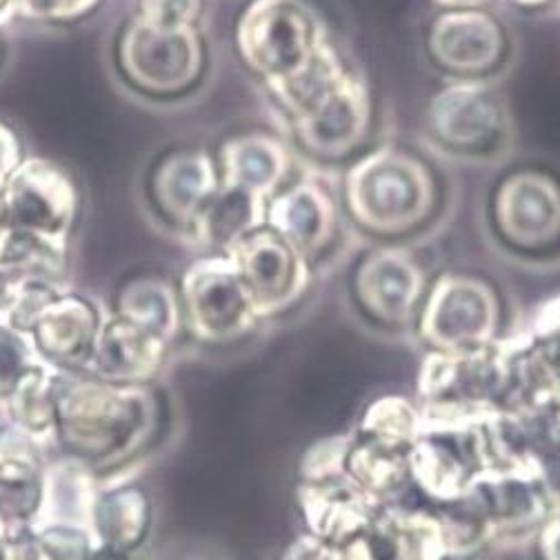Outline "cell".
<instances>
[{"mask_svg":"<svg viewBox=\"0 0 560 560\" xmlns=\"http://www.w3.org/2000/svg\"><path fill=\"white\" fill-rule=\"evenodd\" d=\"M118 60L138 90L167 96L200 79L205 49L196 27H161L136 16L122 30Z\"/></svg>","mask_w":560,"mask_h":560,"instance_id":"obj_5","label":"cell"},{"mask_svg":"<svg viewBox=\"0 0 560 560\" xmlns=\"http://www.w3.org/2000/svg\"><path fill=\"white\" fill-rule=\"evenodd\" d=\"M101 325L85 299L62 294L36 316L30 331L40 357L60 365H81L94 357Z\"/></svg>","mask_w":560,"mask_h":560,"instance_id":"obj_14","label":"cell"},{"mask_svg":"<svg viewBox=\"0 0 560 560\" xmlns=\"http://www.w3.org/2000/svg\"><path fill=\"white\" fill-rule=\"evenodd\" d=\"M16 10H14V0H0V25L8 23L10 16H14Z\"/></svg>","mask_w":560,"mask_h":560,"instance_id":"obj_27","label":"cell"},{"mask_svg":"<svg viewBox=\"0 0 560 560\" xmlns=\"http://www.w3.org/2000/svg\"><path fill=\"white\" fill-rule=\"evenodd\" d=\"M267 205L269 200L258 194L221 183L187 230L198 245L217 247L225 254L241 238L267 223Z\"/></svg>","mask_w":560,"mask_h":560,"instance_id":"obj_17","label":"cell"},{"mask_svg":"<svg viewBox=\"0 0 560 560\" xmlns=\"http://www.w3.org/2000/svg\"><path fill=\"white\" fill-rule=\"evenodd\" d=\"M292 122L299 143L310 154L320 159H342L354 152L370 131V92L354 74L345 72Z\"/></svg>","mask_w":560,"mask_h":560,"instance_id":"obj_11","label":"cell"},{"mask_svg":"<svg viewBox=\"0 0 560 560\" xmlns=\"http://www.w3.org/2000/svg\"><path fill=\"white\" fill-rule=\"evenodd\" d=\"M202 0H138V16L161 27H196Z\"/></svg>","mask_w":560,"mask_h":560,"instance_id":"obj_22","label":"cell"},{"mask_svg":"<svg viewBox=\"0 0 560 560\" xmlns=\"http://www.w3.org/2000/svg\"><path fill=\"white\" fill-rule=\"evenodd\" d=\"M10 299H12V278L5 273L3 267H0V312L10 305Z\"/></svg>","mask_w":560,"mask_h":560,"instance_id":"obj_25","label":"cell"},{"mask_svg":"<svg viewBox=\"0 0 560 560\" xmlns=\"http://www.w3.org/2000/svg\"><path fill=\"white\" fill-rule=\"evenodd\" d=\"M292 167V156L278 138L267 133L236 136L221 150V183L262 198L276 196Z\"/></svg>","mask_w":560,"mask_h":560,"instance_id":"obj_16","label":"cell"},{"mask_svg":"<svg viewBox=\"0 0 560 560\" xmlns=\"http://www.w3.org/2000/svg\"><path fill=\"white\" fill-rule=\"evenodd\" d=\"M436 180L430 167L396 148L363 156L345 178V200L352 219L381 236L409 234L436 209Z\"/></svg>","mask_w":560,"mask_h":560,"instance_id":"obj_1","label":"cell"},{"mask_svg":"<svg viewBox=\"0 0 560 560\" xmlns=\"http://www.w3.org/2000/svg\"><path fill=\"white\" fill-rule=\"evenodd\" d=\"M443 10H467V8H485L489 0H434Z\"/></svg>","mask_w":560,"mask_h":560,"instance_id":"obj_24","label":"cell"},{"mask_svg":"<svg viewBox=\"0 0 560 560\" xmlns=\"http://www.w3.org/2000/svg\"><path fill=\"white\" fill-rule=\"evenodd\" d=\"M428 54L456 81H485L510 58V32L485 8L443 10L428 32Z\"/></svg>","mask_w":560,"mask_h":560,"instance_id":"obj_7","label":"cell"},{"mask_svg":"<svg viewBox=\"0 0 560 560\" xmlns=\"http://www.w3.org/2000/svg\"><path fill=\"white\" fill-rule=\"evenodd\" d=\"M118 316L170 340L180 325V301L161 278H136L118 294Z\"/></svg>","mask_w":560,"mask_h":560,"instance_id":"obj_19","label":"cell"},{"mask_svg":"<svg viewBox=\"0 0 560 560\" xmlns=\"http://www.w3.org/2000/svg\"><path fill=\"white\" fill-rule=\"evenodd\" d=\"M236 45L269 90L305 72L329 40L305 0H252L238 19Z\"/></svg>","mask_w":560,"mask_h":560,"instance_id":"obj_2","label":"cell"},{"mask_svg":"<svg viewBox=\"0 0 560 560\" xmlns=\"http://www.w3.org/2000/svg\"><path fill=\"white\" fill-rule=\"evenodd\" d=\"M492 228L514 252L551 249L560 243V183L538 170L508 174L492 196Z\"/></svg>","mask_w":560,"mask_h":560,"instance_id":"obj_8","label":"cell"},{"mask_svg":"<svg viewBox=\"0 0 560 560\" xmlns=\"http://www.w3.org/2000/svg\"><path fill=\"white\" fill-rule=\"evenodd\" d=\"M79 214V189L69 174L45 159H27L0 196V230L65 247Z\"/></svg>","mask_w":560,"mask_h":560,"instance_id":"obj_4","label":"cell"},{"mask_svg":"<svg viewBox=\"0 0 560 560\" xmlns=\"http://www.w3.org/2000/svg\"><path fill=\"white\" fill-rule=\"evenodd\" d=\"M510 3L521 10H545V8L553 5L556 0H510Z\"/></svg>","mask_w":560,"mask_h":560,"instance_id":"obj_26","label":"cell"},{"mask_svg":"<svg viewBox=\"0 0 560 560\" xmlns=\"http://www.w3.org/2000/svg\"><path fill=\"white\" fill-rule=\"evenodd\" d=\"M265 225L288 238L303 256H316L336 232L334 198L323 185L301 180L269 198Z\"/></svg>","mask_w":560,"mask_h":560,"instance_id":"obj_13","label":"cell"},{"mask_svg":"<svg viewBox=\"0 0 560 560\" xmlns=\"http://www.w3.org/2000/svg\"><path fill=\"white\" fill-rule=\"evenodd\" d=\"M499 301L471 276H443L420 312V331L445 352H474L494 336Z\"/></svg>","mask_w":560,"mask_h":560,"instance_id":"obj_9","label":"cell"},{"mask_svg":"<svg viewBox=\"0 0 560 560\" xmlns=\"http://www.w3.org/2000/svg\"><path fill=\"white\" fill-rule=\"evenodd\" d=\"M219 187V170L205 152H178L167 156L152 180L154 200L161 212L185 228Z\"/></svg>","mask_w":560,"mask_h":560,"instance_id":"obj_15","label":"cell"},{"mask_svg":"<svg viewBox=\"0 0 560 560\" xmlns=\"http://www.w3.org/2000/svg\"><path fill=\"white\" fill-rule=\"evenodd\" d=\"M225 254L238 265L260 316L285 312L310 288V258L267 225L241 238Z\"/></svg>","mask_w":560,"mask_h":560,"instance_id":"obj_10","label":"cell"},{"mask_svg":"<svg viewBox=\"0 0 560 560\" xmlns=\"http://www.w3.org/2000/svg\"><path fill=\"white\" fill-rule=\"evenodd\" d=\"M101 0H14L19 16L38 23L79 21L94 12Z\"/></svg>","mask_w":560,"mask_h":560,"instance_id":"obj_21","label":"cell"},{"mask_svg":"<svg viewBox=\"0 0 560 560\" xmlns=\"http://www.w3.org/2000/svg\"><path fill=\"white\" fill-rule=\"evenodd\" d=\"M40 352L30 329L21 327L8 307L0 312V392L16 389L38 368Z\"/></svg>","mask_w":560,"mask_h":560,"instance_id":"obj_20","label":"cell"},{"mask_svg":"<svg viewBox=\"0 0 560 560\" xmlns=\"http://www.w3.org/2000/svg\"><path fill=\"white\" fill-rule=\"evenodd\" d=\"M165 354V340L150 329L140 327L122 316L101 325L94 347V368L116 381L145 378L152 374Z\"/></svg>","mask_w":560,"mask_h":560,"instance_id":"obj_18","label":"cell"},{"mask_svg":"<svg viewBox=\"0 0 560 560\" xmlns=\"http://www.w3.org/2000/svg\"><path fill=\"white\" fill-rule=\"evenodd\" d=\"M180 303L191 331L209 342L247 334L260 318L238 265L228 256H205L183 276Z\"/></svg>","mask_w":560,"mask_h":560,"instance_id":"obj_6","label":"cell"},{"mask_svg":"<svg viewBox=\"0 0 560 560\" xmlns=\"http://www.w3.org/2000/svg\"><path fill=\"white\" fill-rule=\"evenodd\" d=\"M23 163L21 140L12 127L0 122V196H3L10 178Z\"/></svg>","mask_w":560,"mask_h":560,"instance_id":"obj_23","label":"cell"},{"mask_svg":"<svg viewBox=\"0 0 560 560\" xmlns=\"http://www.w3.org/2000/svg\"><path fill=\"white\" fill-rule=\"evenodd\" d=\"M357 296L368 314L383 323H407L423 299V271L398 247L372 252L357 271Z\"/></svg>","mask_w":560,"mask_h":560,"instance_id":"obj_12","label":"cell"},{"mask_svg":"<svg viewBox=\"0 0 560 560\" xmlns=\"http://www.w3.org/2000/svg\"><path fill=\"white\" fill-rule=\"evenodd\" d=\"M428 131L445 154L487 161L510 143V114L485 81H456L432 98Z\"/></svg>","mask_w":560,"mask_h":560,"instance_id":"obj_3","label":"cell"}]
</instances>
